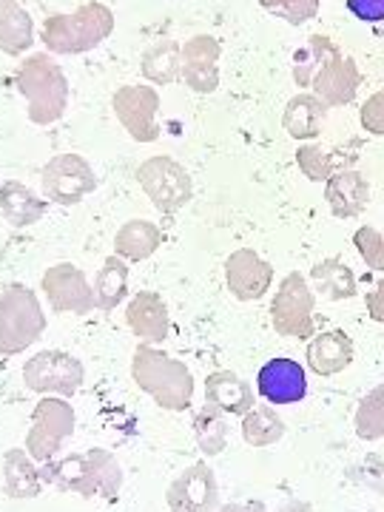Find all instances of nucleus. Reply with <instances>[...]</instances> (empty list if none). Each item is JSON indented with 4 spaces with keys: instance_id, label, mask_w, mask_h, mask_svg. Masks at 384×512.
<instances>
[{
    "instance_id": "f257e3e1",
    "label": "nucleus",
    "mask_w": 384,
    "mask_h": 512,
    "mask_svg": "<svg viewBox=\"0 0 384 512\" xmlns=\"http://www.w3.org/2000/svg\"><path fill=\"white\" fill-rule=\"evenodd\" d=\"M123 467L103 447H92L86 453L52 458L43 464V481L55 484L57 490L77 493L83 498L114 501L123 490Z\"/></svg>"
},
{
    "instance_id": "f03ea898",
    "label": "nucleus",
    "mask_w": 384,
    "mask_h": 512,
    "mask_svg": "<svg viewBox=\"0 0 384 512\" xmlns=\"http://www.w3.org/2000/svg\"><path fill=\"white\" fill-rule=\"evenodd\" d=\"M131 376L137 387L163 410H188L194 399V373L180 359L168 356L154 345H140L131 359Z\"/></svg>"
},
{
    "instance_id": "7ed1b4c3",
    "label": "nucleus",
    "mask_w": 384,
    "mask_h": 512,
    "mask_svg": "<svg viewBox=\"0 0 384 512\" xmlns=\"http://www.w3.org/2000/svg\"><path fill=\"white\" fill-rule=\"evenodd\" d=\"M15 86L29 103V120L35 126L57 123L69 106V80L52 55H32L20 63Z\"/></svg>"
},
{
    "instance_id": "20e7f679",
    "label": "nucleus",
    "mask_w": 384,
    "mask_h": 512,
    "mask_svg": "<svg viewBox=\"0 0 384 512\" xmlns=\"http://www.w3.org/2000/svg\"><path fill=\"white\" fill-rule=\"evenodd\" d=\"M114 32V12L103 3H86L69 15L43 20L40 40L52 55H83L97 49Z\"/></svg>"
},
{
    "instance_id": "39448f33",
    "label": "nucleus",
    "mask_w": 384,
    "mask_h": 512,
    "mask_svg": "<svg viewBox=\"0 0 384 512\" xmlns=\"http://www.w3.org/2000/svg\"><path fill=\"white\" fill-rule=\"evenodd\" d=\"M46 330V313L32 288L9 285L0 293V356L29 350Z\"/></svg>"
},
{
    "instance_id": "423d86ee",
    "label": "nucleus",
    "mask_w": 384,
    "mask_h": 512,
    "mask_svg": "<svg viewBox=\"0 0 384 512\" xmlns=\"http://www.w3.org/2000/svg\"><path fill=\"white\" fill-rule=\"evenodd\" d=\"M137 183L143 188L148 200L154 202L157 211L177 214L188 202L194 200V180L183 165L171 157H148L146 163L137 168Z\"/></svg>"
},
{
    "instance_id": "0eeeda50",
    "label": "nucleus",
    "mask_w": 384,
    "mask_h": 512,
    "mask_svg": "<svg viewBox=\"0 0 384 512\" xmlns=\"http://www.w3.org/2000/svg\"><path fill=\"white\" fill-rule=\"evenodd\" d=\"M74 407L60 396H46L40 399L32 413V427L26 433V453L35 458L37 464H46L60 453V447L72 439Z\"/></svg>"
},
{
    "instance_id": "6e6552de",
    "label": "nucleus",
    "mask_w": 384,
    "mask_h": 512,
    "mask_svg": "<svg viewBox=\"0 0 384 512\" xmlns=\"http://www.w3.org/2000/svg\"><path fill=\"white\" fill-rule=\"evenodd\" d=\"M83 379H86V367L66 350H40L23 365L26 387L43 396L69 399L83 387Z\"/></svg>"
},
{
    "instance_id": "1a4fd4ad",
    "label": "nucleus",
    "mask_w": 384,
    "mask_h": 512,
    "mask_svg": "<svg viewBox=\"0 0 384 512\" xmlns=\"http://www.w3.org/2000/svg\"><path fill=\"white\" fill-rule=\"evenodd\" d=\"M313 308H316V296H313L311 285L305 274L293 271L282 279V285L276 288L274 302H271V322L279 336L288 339H311L316 319H313Z\"/></svg>"
},
{
    "instance_id": "9d476101",
    "label": "nucleus",
    "mask_w": 384,
    "mask_h": 512,
    "mask_svg": "<svg viewBox=\"0 0 384 512\" xmlns=\"http://www.w3.org/2000/svg\"><path fill=\"white\" fill-rule=\"evenodd\" d=\"M43 197L55 205H77L97 188V174L80 154H57L40 174Z\"/></svg>"
},
{
    "instance_id": "9b49d317",
    "label": "nucleus",
    "mask_w": 384,
    "mask_h": 512,
    "mask_svg": "<svg viewBox=\"0 0 384 512\" xmlns=\"http://www.w3.org/2000/svg\"><path fill=\"white\" fill-rule=\"evenodd\" d=\"M171 512H217L220 484L208 461H194L165 490Z\"/></svg>"
},
{
    "instance_id": "f8f14e48",
    "label": "nucleus",
    "mask_w": 384,
    "mask_h": 512,
    "mask_svg": "<svg viewBox=\"0 0 384 512\" xmlns=\"http://www.w3.org/2000/svg\"><path fill=\"white\" fill-rule=\"evenodd\" d=\"M111 109L117 114L120 126L131 134L137 143H154L160 137V94L151 86H123L111 97Z\"/></svg>"
},
{
    "instance_id": "ddd939ff",
    "label": "nucleus",
    "mask_w": 384,
    "mask_h": 512,
    "mask_svg": "<svg viewBox=\"0 0 384 512\" xmlns=\"http://www.w3.org/2000/svg\"><path fill=\"white\" fill-rule=\"evenodd\" d=\"M43 293L55 313H77L86 316L97 308L94 288L89 285L86 274L72 262H57L43 274Z\"/></svg>"
},
{
    "instance_id": "4468645a",
    "label": "nucleus",
    "mask_w": 384,
    "mask_h": 512,
    "mask_svg": "<svg viewBox=\"0 0 384 512\" xmlns=\"http://www.w3.org/2000/svg\"><path fill=\"white\" fill-rule=\"evenodd\" d=\"M256 393L276 407L299 404L308 396V370L291 356H276V359L259 367Z\"/></svg>"
},
{
    "instance_id": "2eb2a0df",
    "label": "nucleus",
    "mask_w": 384,
    "mask_h": 512,
    "mask_svg": "<svg viewBox=\"0 0 384 512\" xmlns=\"http://www.w3.org/2000/svg\"><path fill=\"white\" fill-rule=\"evenodd\" d=\"M225 282L239 302H256L271 291L274 268L251 248H239L225 259Z\"/></svg>"
},
{
    "instance_id": "dca6fc26",
    "label": "nucleus",
    "mask_w": 384,
    "mask_h": 512,
    "mask_svg": "<svg viewBox=\"0 0 384 512\" xmlns=\"http://www.w3.org/2000/svg\"><path fill=\"white\" fill-rule=\"evenodd\" d=\"M220 40L211 35L191 37L183 46V77L185 86L197 94L217 92L220 86Z\"/></svg>"
},
{
    "instance_id": "f3484780",
    "label": "nucleus",
    "mask_w": 384,
    "mask_h": 512,
    "mask_svg": "<svg viewBox=\"0 0 384 512\" xmlns=\"http://www.w3.org/2000/svg\"><path fill=\"white\" fill-rule=\"evenodd\" d=\"M359 86H362V72H359L356 60L345 57L342 52H336L316 72L311 83V92L319 100H325V106L330 109V106H348V103H353Z\"/></svg>"
},
{
    "instance_id": "a211bd4d",
    "label": "nucleus",
    "mask_w": 384,
    "mask_h": 512,
    "mask_svg": "<svg viewBox=\"0 0 384 512\" xmlns=\"http://www.w3.org/2000/svg\"><path fill=\"white\" fill-rule=\"evenodd\" d=\"M126 322L140 342L157 345V342L168 339L171 313H168V305H165L160 293L140 291L137 296H131V302H128Z\"/></svg>"
},
{
    "instance_id": "6ab92c4d",
    "label": "nucleus",
    "mask_w": 384,
    "mask_h": 512,
    "mask_svg": "<svg viewBox=\"0 0 384 512\" xmlns=\"http://www.w3.org/2000/svg\"><path fill=\"white\" fill-rule=\"evenodd\" d=\"M325 202H328L333 217L353 220L365 211L367 202H370V183L356 168H339L325 183Z\"/></svg>"
},
{
    "instance_id": "aec40b11",
    "label": "nucleus",
    "mask_w": 384,
    "mask_h": 512,
    "mask_svg": "<svg viewBox=\"0 0 384 512\" xmlns=\"http://www.w3.org/2000/svg\"><path fill=\"white\" fill-rule=\"evenodd\" d=\"M353 339H350L345 330H325V333H316L308 342L305 350V359L308 367L319 376H336L342 370H348L353 365Z\"/></svg>"
},
{
    "instance_id": "412c9836",
    "label": "nucleus",
    "mask_w": 384,
    "mask_h": 512,
    "mask_svg": "<svg viewBox=\"0 0 384 512\" xmlns=\"http://www.w3.org/2000/svg\"><path fill=\"white\" fill-rule=\"evenodd\" d=\"M254 402V387L231 370H217L205 379V404L217 407L225 416H245Z\"/></svg>"
},
{
    "instance_id": "4be33fe9",
    "label": "nucleus",
    "mask_w": 384,
    "mask_h": 512,
    "mask_svg": "<svg viewBox=\"0 0 384 512\" xmlns=\"http://www.w3.org/2000/svg\"><path fill=\"white\" fill-rule=\"evenodd\" d=\"M49 211V200L35 194L29 185L9 180L0 185V214L12 228H29L46 217Z\"/></svg>"
},
{
    "instance_id": "5701e85b",
    "label": "nucleus",
    "mask_w": 384,
    "mask_h": 512,
    "mask_svg": "<svg viewBox=\"0 0 384 512\" xmlns=\"http://www.w3.org/2000/svg\"><path fill=\"white\" fill-rule=\"evenodd\" d=\"M43 464L23 450H9L3 456V490L15 501H32L43 490Z\"/></svg>"
},
{
    "instance_id": "b1692460",
    "label": "nucleus",
    "mask_w": 384,
    "mask_h": 512,
    "mask_svg": "<svg viewBox=\"0 0 384 512\" xmlns=\"http://www.w3.org/2000/svg\"><path fill=\"white\" fill-rule=\"evenodd\" d=\"M325 120H328L325 100H319L316 94L308 92L291 97L288 106H285V114H282V126L299 143L316 140L322 134V128H325Z\"/></svg>"
},
{
    "instance_id": "393cba45",
    "label": "nucleus",
    "mask_w": 384,
    "mask_h": 512,
    "mask_svg": "<svg viewBox=\"0 0 384 512\" xmlns=\"http://www.w3.org/2000/svg\"><path fill=\"white\" fill-rule=\"evenodd\" d=\"M35 46V23L18 0H0V52L26 55Z\"/></svg>"
},
{
    "instance_id": "a878e982",
    "label": "nucleus",
    "mask_w": 384,
    "mask_h": 512,
    "mask_svg": "<svg viewBox=\"0 0 384 512\" xmlns=\"http://www.w3.org/2000/svg\"><path fill=\"white\" fill-rule=\"evenodd\" d=\"M163 245V231L148 220H128L114 237V254L126 262H143Z\"/></svg>"
},
{
    "instance_id": "bb28decb",
    "label": "nucleus",
    "mask_w": 384,
    "mask_h": 512,
    "mask_svg": "<svg viewBox=\"0 0 384 512\" xmlns=\"http://www.w3.org/2000/svg\"><path fill=\"white\" fill-rule=\"evenodd\" d=\"M311 282L316 285V291L333 299V302H345V299L356 296V274L336 256L313 265Z\"/></svg>"
},
{
    "instance_id": "cd10ccee",
    "label": "nucleus",
    "mask_w": 384,
    "mask_h": 512,
    "mask_svg": "<svg viewBox=\"0 0 384 512\" xmlns=\"http://www.w3.org/2000/svg\"><path fill=\"white\" fill-rule=\"evenodd\" d=\"M128 293V265L126 259L114 254L103 262V268L97 271L94 279V299L100 311L111 313L117 305H123Z\"/></svg>"
},
{
    "instance_id": "c85d7f7f",
    "label": "nucleus",
    "mask_w": 384,
    "mask_h": 512,
    "mask_svg": "<svg viewBox=\"0 0 384 512\" xmlns=\"http://www.w3.org/2000/svg\"><path fill=\"white\" fill-rule=\"evenodd\" d=\"M140 72L154 86H168V83L180 80V74H183V46H177L171 40L151 46L143 55Z\"/></svg>"
},
{
    "instance_id": "c756f323",
    "label": "nucleus",
    "mask_w": 384,
    "mask_h": 512,
    "mask_svg": "<svg viewBox=\"0 0 384 512\" xmlns=\"http://www.w3.org/2000/svg\"><path fill=\"white\" fill-rule=\"evenodd\" d=\"M339 52V46L325 35H313L308 37V43L302 46V49H296V55H293V83L299 86V89H311L313 77L316 72L325 66V60L330 55H336Z\"/></svg>"
},
{
    "instance_id": "7c9ffc66",
    "label": "nucleus",
    "mask_w": 384,
    "mask_h": 512,
    "mask_svg": "<svg viewBox=\"0 0 384 512\" xmlns=\"http://www.w3.org/2000/svg\"><path fill=\"white\" fill-rule=\"evenodd\" d=\"M191 430H194V441H197L202 456H220L228 444V419L222 410L211 407V404L197 410Z\"/></svg>"
},
{
    "instance_id": "2f4dec72",
    "label": "nucleus",
    "mask_w": 384,
    "mask_h": 512,
    "mask_svg": "<svg viewBox=\"0 0 384 512\" xmlns=\"http://www.w3.org/2000/svg\"><path fill=\"white\" fill-rule=\"evenodd\" d=\"M285 436V421L271 407H251L242 416V439L251 447H271Z\"/></svg>"
},
{
    "instance_id": "473e14b6",
    "label": "nucleus",
    "mask_w": 384,
    "mask_h": 512,
    "mask_svg": "<svg viewBox=\"0 0 384 512\" xmlns=\"http://www.w3.org/2000/svg\"><path fill=\"white\" fill-rule=\"evenodd\" d=\"M353 430L362 441L384 439V382L376 384L359 402L356 416H353Z\"/></svg>"
},
{
    "instance_id": "72a5a7b5",
    "label": "nucleus",
    "mask_w": 384,
    "mask_h": 512,
    "mask_svg": "<svg viewBox=\"0 0 384 512\" xmlns=\"http://www.w3.org/2000/svg\"><path fill=\"white\" fill-rule=\"evenodd\" d=\"M296 165H299V171L308 180H313V183H328L330 177L339 171L333 154H328L325 148L316 146V143H302L299 146V151H296Z\"/></svg>"
},
{
    "instance_id": "f704fd0d",
    "label": "nucleus",
    "mask_w": 384,
    "mask_h": 512,
    "mask_svg": "<svg viewBox=\"0 0 384 512\" xmlns=\"http://www.w3.org/2000/svg\"><path fill=\"white\" fill-rule=\"evenodd\" d=\"M259 6L291 26H302L319 15V0H259Z\"/></svg>"
},
{
    "instance_id": "c9c22d12",
    "label": "nucleus",
    "mask_w": 384,
    "mask_h": 512,
    "mask_svg": "<svg viewBox=\"0 0 384 512\" xmlns=\"http://www.w3.org/2000/svg\"><path fill=\"white\" fill-rule=\"evenodd\" d=\"M353 245H356V251L365 259L370 271L384 274V231L373 228V225H365V228H359L353 234Z\"/></svg>"
},
{
    "instance_id": "e433bc0d",
    "label": "nucleus",
    "mask_w": 384,
    "mask_h": 512,
    "mask_svg": "<svg viewBox=\"0 0 384 512\" xmlns=\"http://www.w3.org/2000/svg\"><path fill=\"white\" fill-rule=\"evenodd\" d=\"M359 120H362V128H365L367 134L384 137V86L382 92L370 94L365 103H362Z\"/></svg>"
},
{
    "instance_id": "4c0bfd02",
    "label": "nucleus",
    "mask_w": 384,
    "mask_h": 512,
    "mask_svg": "<svg viewBox=\"0 0 384 512\" xmlns=\"http://www.w3.org/2000/svg\"><path fill=\"white\" fill-rule=\"evenodd\" d=\"M353 18L362 23H384V0H345Z\"/></svg>"
},
{
    "instance_id": "58836bf2",
    "label": "nucleus",
    "mask_w": 384,
    "mask_h": 512,
    "mask_svg": "<svg viewBox=\"0 0 384 512\" xmlns=\"http://www.w3.org/2000/svg\"><path fill=\"white\" fill-rule=\"evenodd\" d=\"M367 302V313H370V319L373 322H379L384 325V279H379L376 285H373V291L365 296Z\"/></svg>"
},
{
    "instance_id": "ea45409f",
    "label": "nucleus",
    "mask_w": 384,
    "mask_h": 512,
    "mask_svg": "<svg viewBox=\"0 0 384 512\" xmlns=\"http://www.w3.org/2000/svg\"><path fill=\"white\" fill-rule=\"evenodd\" d=\"M217 512H268V507L256 498H248V501H231V504H222Z\"/></svg>"
},
{
    "instance_id": "a19ab883",
    "label": "nucleus",
    "mask_w": 384,
    "mask_h": 512,
    "mask_svg": "<svg viewBox=\"0 0 384 512\" xmlns=\"http://www.w3.org/2000/svg\"><path fill=\"white\" fill-rule=\"evenodd\" d=\"M276 512H313V507L308 501H299V498H288V501H282L279 504V510Z\"/></svg>"
}]
</instances>
